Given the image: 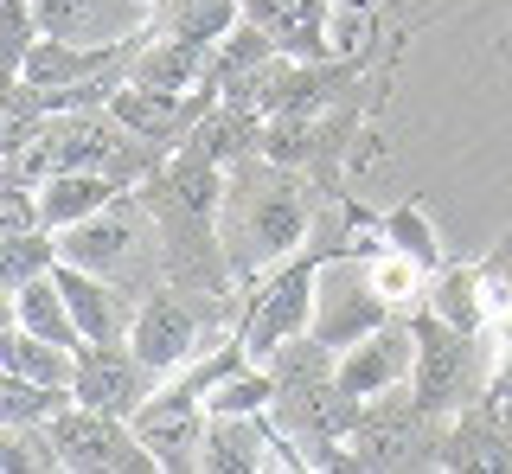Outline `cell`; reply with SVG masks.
<instances>
[{
  "label": "cell",
  "instance_id": "obj_1",
  "mask_svg": "<svg viewBox=\"0 0 512 474\" xmlns=\"http://www.w3.org/2000/svg\"><path fill=\"white\" fill-rule=\"evenodd\" d=\"M218 225H224V250L237 263V282L250 289L263 270H276L282 257H295L314 237L320 193H314L308 173H288L276 161H263V154H250V161L231 167Z\"/></svg>",
  "mask_w": 512,
  "mask_h": 474
},
{
  "label": "cell",
  "instance_id": "obj_2",
  "mask_svg": "<svg viewBox=\"0 0 512 474\" xmlns=\"http://www.w3.org/2000/svg\"><path fill=\"white\" fill-rule=\"evenodd\" d=\"M58 237H64V257H71V263H84V270L122 282V289H135V295H148V289L167 282L154 212L141 205L135 186L116 193L96 218H84V225H71V231H58Z\"/></svg>",
  "mask_w": 512,
  "mask_h": 474
},
{
  "label": "cell",
  "instance_id": "obj_3",
  "mask_svg": "<svg viewBox=\"0 0 512 474\" xmlns=\"http://www.w3.org/2000/svg\"><path fill=\"white\" fill-rule=\"evenodd\" d=\"M410 327H416V372H410V391L429 417H461L468 404L487 398V378H493V359H480V334L442 321L429 302L410 308Z\"/></svg>",
  "mask_w": 512,
  "mask_h": 474
},
{
  "label": "cell",
  "instance_id": "obj_4",
  "mask_svg": "<svg viewBox=\"0 0 512 474\" xmlns=\"http://www.w3.org/2000/svg\"><path fill=\"white\" fill-rule=\"evenodd\" d=\"M45 430H52V442H58L64 474H160L154 449L135 436V423H128V417L71 404V410H58Z\"/></svg>",
  "mask_w": 512,
  "mask_h": 474
},
{
  "label": "cell",
  "instance_id": "obj_5",
  "mask_svg": "<svg viewBox=\"0 0 512 474\" xmlns=\"http://www.w3.org/2000/svg\"><path fill=\"white\" fill-rule=\"evenodd\" d=\"M391 314H404V308H391L372 289V270H365L359 250L327 257V270H320V295H314V334L320 340H327V346H352V340L372 334V327H384Z\"/></svg>",
  "mask_w": 512,
  "mask_h": 474
},
{
  "label": "cell",
  "instance_id": "obj_6",
  "mask_svg": "<svg viewBox=\"0 0 512 474\" xmlns=\"http://www.w3.org/2000/svg\"><path fill=\"white\" fill-rule=\"evenodd\" d=\"M160 385L167 378L135 353V340H84L77 346V378H71L77 404L109 410V417H135Z\"/></svg>",
  "mask_w": 512,
  "mask_h": 474
},
{
  "label": "cell",
  "instance_id": "obj_7",
  "mask_svg": "<svg viewBox=\"0 0 512 474\" xmlns=\"http://www.w3.org/2000/svg\"><path fill=\"white\" fill-rule=\"evenodd\" d=\"M128 423H135V436L154 449L160 468H167V474H186V468H199V442H205V423H212V410H205V398H199L192 385L167 378V385H160Z\"/></svg>",
  "mask_w": 512,
  "mask_h": 474
},
{
  "label": "cell",
  "instance_id": "obj_8",
  "mask_svg": "<svg viewBox=\"0 0 512 474\" xmlns=\"http://www.w3.org/2000/svg\"><path fill=\"white\" fill-rule=\"evenodd\" d=\"M410 372H416V327H410V308L391 314L384 327H372L365 340L340 346V385H346L359 404H372V398H384V391L410 385Z\"/></svg>",
  "mask_w": 512,
  "mask_h": 474
},
{
  "label": "cell",
  "instance_id": "obj_9",
  "mask_svg": "<svg viewBox=\"0 0 512 474\" xmlns=\"http://www.w3.org/2000/svg\"><path fill=\"white\" fill-rule=\"evenodd\" d=\"M218 97L212 90H154V84H128L109 97V109H116V122H128L141 141H154V148H186V135L199 129V116L212 109Z\"/></svg>",
  "mask_w": 512,
  "mask_h": 474
},
{
  "label": "cell",
  "instance_id": "obj_10",
  "mask_svg": "<svg viewBox=\"0 0 512 474\" xmlns=\"http://www.w3.org/2000/svg\"><path fill=\"white\" fill-rule=\"evenodd\" d=\"M45 39L71 45H122L154 26V0H32Z\"/></svg>",
  "mask_w": 512,
  "mask_h": 474
},
{
  "label": "cell",
  "instance_id": "obj_11",
  "mask_svg": "<svg viewBox=\"0 0 512 474\" xmlns=\"http://www.w3.org/2000/svg\"><path fill=\"white\" fill-rule=\"evenodd\" d=\"M52 276H58V289H64V302H71V321H77L84 340H128L135 308H141L135 289H122V282L96 276V270H84V263H71V257H58Z\"/></svg>",
  "mask_w": 512,
  "mask_h": 474
},
{
  "label": "cell",
  "instance_id": "obj_12",
  "mask_svg": "<svg viewBox=\"0 0 512 474\" xmlns=\"http://www.w3.org/2000/svg\"><path fill=\"white\" fill-rule=\"evenodd\" d=\"M263 129H269V122L256 116V109L218 97V103L199 116V129L186 135V148L205 154V161H218V167H237V161H250V154H263Z\"/></svg>",
  "mask_w": 512,
  "mask_h": 474
},
{
  "label": "cell",
  "instance_id": "obj_13",
  "mask_svg": "<svg viewBox=\"0 0 512 474\" xmlns=\"http://www.w3.org/2000/svg\"><path fill=\"white\" fill-rule=\"evenodd\" d=\"M116 193H128V186L109 180V173H96V167H64V173H52V180L39 186L45 225H52V231H71V225H84V218H96Z\"/></svg>",
  "mask_w": 512,
  "mask_h": 474
},
{
  "label": "cell",
  "instance_id": "obj_14",
  "mask_svg": "<svg viewBox=\"0 0 512 474\" xmlns=\"http://www.w3.org/2000/svg\"><path fill=\"white\" fill-rule=\"evenodd\" d=\"M205 58H212V45L148 33L128 77H135V84H154V90H205Z\"/></svg>",
  "mask_w": 512,
  "mask_h": 474
},
{
  "label": "cell",
  "instance_id": "obj_15",
  "mask_svg": "<svg viewBox=\"0 0 512 474\" xmlns=\"http://www.w3.org/2000/svg\"><path fill=\"white\" fill-rule=\"evenodd\" d=\"M7 321L26 327V334H45V340L71 346V353L84 346V334H77V321H71V302H64V289H58V276L20 282V289L7 295Z\"/></svg>",
  "mask_w": 512,
  "mask_h": 474
},
{
  "label": "cell",
  "instance_id": "obj_16",
  "mask_svg": "<svg viewBox=\"0 0 512 474\" xmlns=\"http://www.w3.org/2000/svg\"><path fill=\"white\" fill-rule=\"evenodd\" d=\"M429 308L442 314V321L468 327V334H487L493 327V308H487V282H480V263L468 270V263H442L436 276H429Z\"/></svg>",
  "mask_w": 512,
  "mask_h": 474
},
{
  "label": "cell",
  "instance_id": "obj_17",
  "mask_svg": "<svg viewBox=\"0 0 512 474\" xmlns=\"http://www.w3.org/2000/svg\"><path fill=\"white\" fill-rule=\"evenodd\" d=\"M237 20H244V0H154V26H148V33L218 45Z\"/></svg>",
  "mask_w": 512,
  "mask_h": 474
},
{
  "label": "cell",
  "instance_id": "obj_18",
  "mask_svg": "<svg viewBox=\"0 0 512 474\" xmlns=\"http://www.w3.org/2000/svg\"><path fill=\"white\" fill-rule=\"evenodd\" d=\"M0 372H20V378H39V385H71L77 378V353L45 334H26V327L7 321L0 334Z\"/></svg>",
  "mask_w": 512,
  "mask_h": 474
},
{
  "label": "cell",
  "instance_id": "obj_19",
  "mask_svg": "<svg viewBox=\"0 0 512 474\" xmlns=\"http://www.w3.org/2000/svg\"><path fill=\"white\" fill-rule=\"evenodd\" d=\"M77 391L71 385H39V378L0 372V423H20V430H45L58 410H71Z\"/></svg>",
  "mask_w": 512,
  "mask_h": 474
},
{
  "label": "cell",
  "instance_id": "obj_20",
  "mask_svg": "<svg viewBox=\"0 0 512 474\" xmlns=\"http://www.w3.org/2000/svg\"><path fill=\"white\" fill-rule=\"evenodd\" d=\"M58 257H64L58 231H0V282H7V295L32 276H52Z\"/></svg>",
  "mask_w": 512,
  "mask_h": 474
},
{
  "label": "cell",
  "instance_id": "obj_21",
  "mask_svg": "<svg viewBox=\"0 0 512 474\" xmlns=\"http://www.w3.org/2000/svg\"><path fill=\"white\" fill-rule=\"evenodd\" d=\"M205 410H212V417H256V410H276V372H269L263 359H250V366H237L231 378H218V385L205 391Z\"/></svg>",
  "mask_w": 512,
  "mask_h": 474
},
{
  "label": "cell",
  "instance_id": "obj_22",
  "mask_svg": "<svg viewBox=\"0 0 512 474\" xmlns=\"http://www.w3.org/2000/svg\"><path fill=\"white\" fill-rule=\"evenodd\" d=\"M378 231H384V244L391 250H404V257H416L429 276L442 270V237H436V225H429V212L416 199H404V205H391V212H378Z\"/></svg>",
  "mask_w": 512,
  "mask_h": 474
},
{
  "label": "cell",
  "instance_id": "obj_23",
  "mask_svg": "<svg viewBox=\"0 0 512 474\" xmlns=\"http://www.w3.org/2000/svg\"><path fill=\"white\" fill-rule=\"evenodd\" d=\"M45 39L39 26V7L32 0H0V84H13L20 65L32 58V45Z\"/></svg>",
  "mask_w": 512,
  "mask_h": 474
},
{
  "label": "cell",
  "instance_id": "obj_24",
  "mask_svg": "<svg viewBox=\"0 0 512 474\" xmlns=\"http://www.w3.org/2000/svg\"><path fill=\"white\" fill-rule=\"evenodd\" d=\"M58 442L52 430H20V423H0V474H58Z\"/></svg>",
  "mask_w": 512,
  "mask_h": 474
},
{
  "label": "cell",
  "instance_id": "obj_25",
  "mask_svg": "<svg viewBox=\"0 0 512 474\" xmlns=\"http://www.w3.org/2000/svg\"><path fill=\"white\" fill-rule=\"evenodd\" d=\"M480 282H487V308H493V321H500L512 308V231L480 257Z\"/></svg>",
  "mask_w": 512,
  "mask_h": 474
},
{
  "label": "cell",
  "instance_id": "obj_26",
  "mask_svg": "<svg viewBox=\"0 0 512 474\" xmlns=\"http://www.w3.org/2000/svg\"><path fill=\"white\" fill-rule=\"evenodd\" d=\"M493 327H500V346H493V378H487V398L512 404V308H506Z\"/></svg>",
  "mask_w": 512,
  "mask_h": 474
}]
</instances>
